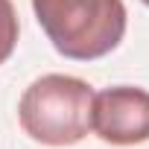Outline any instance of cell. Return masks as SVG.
Returning a JSON list of instances; mask_svg holds the SVG:
<instances>
[{
  "instance_id": "obj_1",
  "label": "cell",
  "mask_w": 149,
  "mask_h": 149,
  "mask_svg": "<svg viewBox=\"0 0 149 149\" xmlns=\"http://www.w3.org/2000/svg\"><path fill=\"white\" fill-rule=\"evenodd\" d=\"M32 9L56 53L73 61L102 58L126 35L123 0H32Z\"/></svg>"
},
{
  "instance_id": "obj_2",
  "label": "cell",
  "mask_w": 149,
  "mask_h": 149,
  "mask_svg": "<svg viewBox=\"0 0 149 149\" xmlns=\"http://www.w3.org/2000/svg\"><path fill=\"white\" fill-rule=\"evenodd\" d=\"M94 88L85 79L47 73L35 79L18 105L21 129L44 146H70L91 132Z\"/></svg>"
},
{
  "instance_id": "obj_3",
  "label": "cell",
  "mask_w": 149,
  "mask_h": 149,
  "mask_svg": "<svg viewBox=\"0 0 149 149\" xmlns=\"http://www.w3.org/2000/svg\"><path fill=\"white\" fill-rule=\"evenodd\" d=\"M91 129L111 146H137L149 140V91L117 85L94 94Z\"/></svg>"
},
{
  "instance_id": "obj_4",
  "label": "cell",
  "mask_w": 149,
  "mask_h": 149,
  "mask_svg": "<svg viewBox=\"0 0 149 149\" xmlns=\"http://www.w3.org/2000/svg\"><path fill=\"white\" fill-rule=\"evenodd\" d=\"M18 32H21V24H18L15 3H12V0H0V64L15 53Z\"/></svg>"
},
{
  "instance_id": "obj_5",
  "label": "cell",
  "mask_w": 149,
  "mask_h": 149,
  "mask_svg": "<svg viewBox=\"0 0 149 149\" xmlns=\"http://www.w3.org/2000/svg\"><path fill=\"white\" fill-rule=\"evenodd\" d=\"M143 3H146V6H149V0H143Z\"/></svg>"
}]
</instances>
